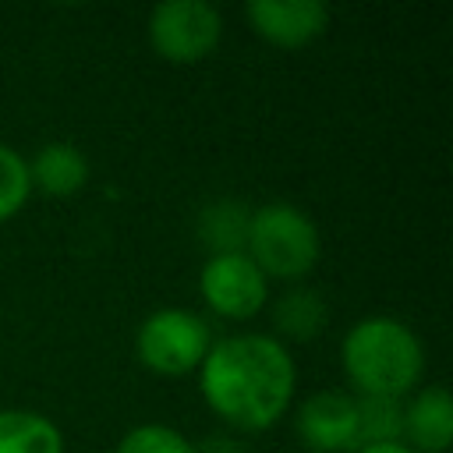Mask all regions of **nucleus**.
I'll return each instance as SVG.
<instances>
[{
  "instance_id": "nucleus-1",
  "label": "nucleus",
  "mask_w": 453,
  "mask_h": 453,
  "mask_svg": "<svg viewBox=\"0 0 453 453\" xmlns=\"http://www.w3.org/2000/svg\"><path fill=\"white\" fill-rule=\"evenodd\" d=\"M294 386V357L287 343L269 333H234L212 340L205 361L198 365V389L209 411L241 432L273 428L290 407Z\"/></svg>"
},
{
  "instance_id": "nucleus-2",
  "label": "nucleus",
  "mask_w": 453,
  "mask_h": 453,
  "mask_svg": "<svg viewBox=\"0 0 453 453\" xmlns=\"http://www.w3.org/2000/svg\"><path fill=\"white\" fill-rule=\"evenodd\" d=\"M340 361L357 396L403 400L421 382L425 347L407 322L393 315H368L347 329Z\"/></svg>"
},
{
  "instance_id": "nucleus-3",
  "label": "nucleus",
  "mask_w": 453,
  "mask_h": 453,
  "mask_svg": "<svg viewBox=\"0 0 453 453\" xmlns=\"http://www.w3.org/2000/svg\"><path fill=\"white\" fill-rule=\"evenodd\" d=\"M322 251L315 219L290 202H265L248 219L244 255L265 280H301L315 269Z\"/></svg>"
},
{
  "instance_id": "nucleus-4",
  "label": "nucleus",
  "mask_w": 453,
  "mask_h": 453,
  "mask_svg": "<svg viewBox=\"0 0 453 453\" xmlns=\"http://www.w3.org/2000/svg\"><path fill=\"white\" fill-rule=\"evenodd\" d=\"M212 347V333L205 319L188 308H159L142 319L134 333V354L152 375L180 379L198 372Z\"/></svg>"
},
{
  "instance_id": "nucleus-5",
  "label": "nucleus",
  "mask_w": 453,
  "mask_h": 453,
  "mask_svg": "<svg viewBox=\"0 0 453 453\" xmlns=\"http://www.w3.org/2000/svg\"><path fill=\"white\" fill-rule=\"evenodd\" d=\"M223 35V18L209 0H163L149 14V42L166 64L205 60Z\"/></svg>"
},
{
  "instance_id": "nucleus-6",
  "label": "nucleus",
  "mask_w": 453,
  "mask_h": 453,
  "mask_svg": "<svg viewBox=\"0 0 453 453\" xmlns=\"http://www.w3.org/2000/svg\"><path fill=\"white\" fill-rule=\"evenodd\" d=\"M198 294L219 319H255L269 301V280L244 251L209 255L198 269Z\"/></svg>"
},
{
  "instance_id": "nucleus-7",
  "label": "nucleus",
  "mask_w": 453,
  "mask_h": 453,
  "mask_svg": "<svg viewBox=\"0 0 453 453\" xmlns=\"http://www.w3.org/2000/svg\"><path fill=\"white\" fill-rule=\"evenodd\" d=\"M297 435L308 453H354L357 439V400L340 389H319L297 407Z\"/></svg>"
},
{
  "instance_id": "nucleus-8",
  "label": "nucleus",
  "mask_w": 453,
  "mask_h": 453,
  "mask_svg": "<svg viewBox=\"0 0 453 453\" xmlns=\"http://www.w3.org/2000/svg\"><path fill=\"white\" fill-rule=\"evenodd\" d=\"M244 18L255 35L283 50L308 46L329 28V7L322 0H248Z\"/></svg>"
},
{
  "instance_id": "nucleus-9",
  "label": "nucleus",
  "mask_w": 453,
  "mask_h": 453,
  "mask_svg": "<svg viewBox=\"0 0 453 453\" xmlns=\"http://www.w3.org/2000/svg\"><path fill=\"white\" fill-rule=\"evenodd\" d=\"M414 453H446L453 442V400L446 386H421L403 403V439Z\"/></svg>"
},
{
  "instance_id": "nucleus-10",
  "label": "nucleus",
  "mask_w": 453,
  "mask_h": 453,
  "mask_svg": "<svg viewBox=\"0 0 453 453\" xmlns=\"http://www.w3.org/2000/svg\"><path fill=\"white\" fill-rule=\"evenodd\" d=\"M28 177H32V188L53 198H71L88 184V159L71 142H50L28 163Z\"/></svg>"
},
{
  "instance_id": "nucleus-11",
  "label": "nucleus",
  "mask_w": 453,
  "mask_h": 453,
  "mask_svg": "<svg viewBox=\"0 0 453 453\" xmlns=\"http://www.w3.org/2000/svg\"><path fill=\"white\" fill-rule=\"evenodd\" d=\"M269 319H273V329L280 333V343L283 340L308 343V340L322 336V329L329 322V308H326V301H322L319 290H311V287H290V290H283L269 304Z\"/></svg>"
},
{
  "instance_id": "nucleus-12",
  "label": "nucleus",
  "mask_w": 453,
  "mask_h": 453,
  "mask_svg": "<svg viewBox=\"0 0 453 453\" xmlns=\"http://www.w3.org/2000/svg\"><path fill=\"white\" fill-rule=\"evenodd\" d=\"M0 453H64V432L53 418L25 407L0 411Z\"/></svg>"
},
{
  "instance_id": "nucleus-13",
  "label": "nucleus",
  "mask_w": 453,
  "mask_h": 453,
  "mask_svg": "<svg viewBox=\"0 0 453 453\" xmlns=\"http://www.w3.org/2000/svg\"><path fill=\"white\" fill-rule=\"evenodd\" d=\"M248 219H251V212H248L241 202L219 198V202H212V205L202 209V216H198V237L205 241V248H209L212 255L244 251Z\"/></svg>"
},
{
  "instance_id": "nucleus-14",
  "label": "nucleus",
  "mask_w": 453,
  "mask_h": 453,
  "mask_svg": "<svg viewBox=\"0 0 453 453\" xmlns=\"http://www.w3.org/2000/svg\"><path fill=\"white\" fill-rule=\"evenodd\" d=\"M354 400H357L361 446H382V442L403 439V400H393V396H354Z\"/></svg>"
},
{
  "instance_id": "nucleus-15",
  "label": "nucleus",
  "mask_w": 453,
  "mask_h": 453,
  "mask_svg": "<svg viewBox=\"0 0 453 453\" xmlns=\"http://www.w3.org/2000/svg\"><path fill=\"white\" fill-rule=\"evenodd\" d=\"M28 195H32L28 159L18 149L0 145V223L18 216L25 209V202H28Z\"/></svg>"
},
{
  "instance_id": "nucleus-16",
  "label": "nucleus",
  "mask_w": 453,
  "mask_h": 453,
  "mask_svg": "<svg viewBox=\"0 0 453 453\" xmlns=\"http://www.w3.org/2000/svg\"><path fill=\"white\" fill-rule=\"evenodd\" d=\"M113 453H198V446L163 421H145L124 432Z\"/></svg>"
},
{
  "instance_id": "nucleus-17",
  "label": "nucleus",
  "mask_w": 453,
  "mask_h": 453,
  "mask_svg": "<svg viewBox=\"0 0 453 453\" xmlns=\"http://www.w3.org/2000/svg\"><path fill=\"white\" fill-rule=\"evenodd\" d=\"M354 453H414V449H407L403 442H382V446H361Z\"/></svg>"
},
{
  "instance_id": "nucleus-18",
  "label": "nucleus",
  "mask_w": 453,
  "mask_h": 453,
  "mask_svg": "<svg viewBox=\"0 0 453 453\" xmlns=\"http://www.w3.org/2000/svg\"><path fill=\"white\" fill-rule=\"evenodd\" d=\"M301 453H308V449H301Z\"/></svg>"
}]
</instances>
